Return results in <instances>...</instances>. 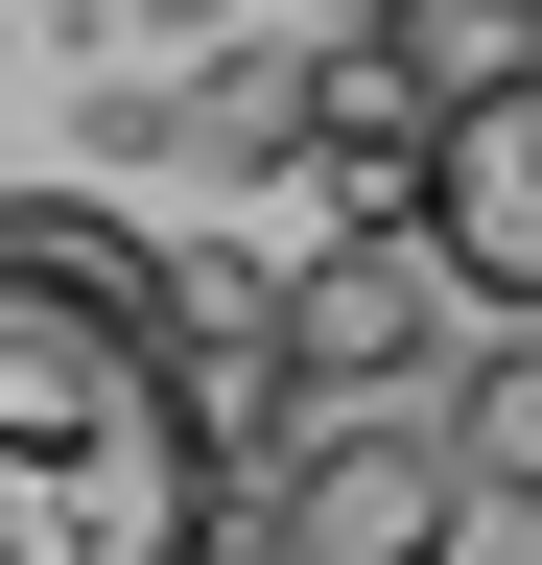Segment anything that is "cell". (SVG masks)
Returning <instances> with one entry per match:
<instances>
[{
  "label": "cell",
  "mask_w": 542,
  "mask_h": 565,
  "mask_svg": "<svg viewBox=\"0 0 542 565\" xmlns=\"http://www.w3.org/2000/svg\"><path fill=\"white\" fill-rule=\"evenodd\" d=\"M425 259L496 330H542V47H471L448 71V118H425Z\"/></svg>",
  "instance_id": "3957f363"
},
{
  "label": "cell",
  "mask_w": 542,
  "mask_h": 565,
  "mask_svg": "<svg viewBox=\"0 0 542 565\" xmlns=\"http://www.w3.org/2000/svg\"><path fill=\"white\" fill-rule=\"evenodd\" d=\"M471 24H496V47H542V0H471Z\"/></svg>",
  "instance_id": "8992f818"
},
{
  "label": "cell",
  "mask_w": 542,
  "mask_h": 565,
  "mask_svg": "<svg viewBox=\"0 0 542 565\" xmlns=\"http://www.w3.org/2000/svg\"><path fill=\"white\" fill-rule=\"evenodd\" d=\"M471 448L448 401H307L284 471H259V565H471Z\"/></svg>",
  "instance_id": "7a4b0ae2"
},
{
  "label": "cell",
  "mask_w": 542,
  "mask_h": 565,
  "mask_svg": "<svg viewBox=\"0 0 542 565\" xmlns=\"http://www.w3.org/2000/svg\"><path fill=\"white\" fill-rule=\"evenodd\" d=\"M236 401L95 212H0V565H236Z\"/></svg>",
  "instance_id": "6da1fadb"
},
{
  "label": "cell",
  "mask_w": 542,
  "mask_h": 565,
  "mask_svg": "<svg viewBox=\"0 0 542 565\" xmlns=\"http://www.w3.org/2000/svg\"><path fill=\"white\" fill-rule=\"evenodd\" d=\"M425 307H471L425 259V212H330V259H284V424L307 401H401L425 377Z\"/></svg>",
  "instance_id": "277c9868"
},
{
  "label": "cell",
  "mask_w": 542,
  "mask_h": 565,
  "mask_svg": "<svg viewBox=\"0 0 542 565\" xmlns=\"http://www.w3.org/2000/svg\"><path fill=\"white\" fill-rule=\"evenodd\" d=\"M448 448H471L496 519H542V330H471L448 353Z\"/></svg>",
  "instance_id": "5b68a950"
}]
</instances>
